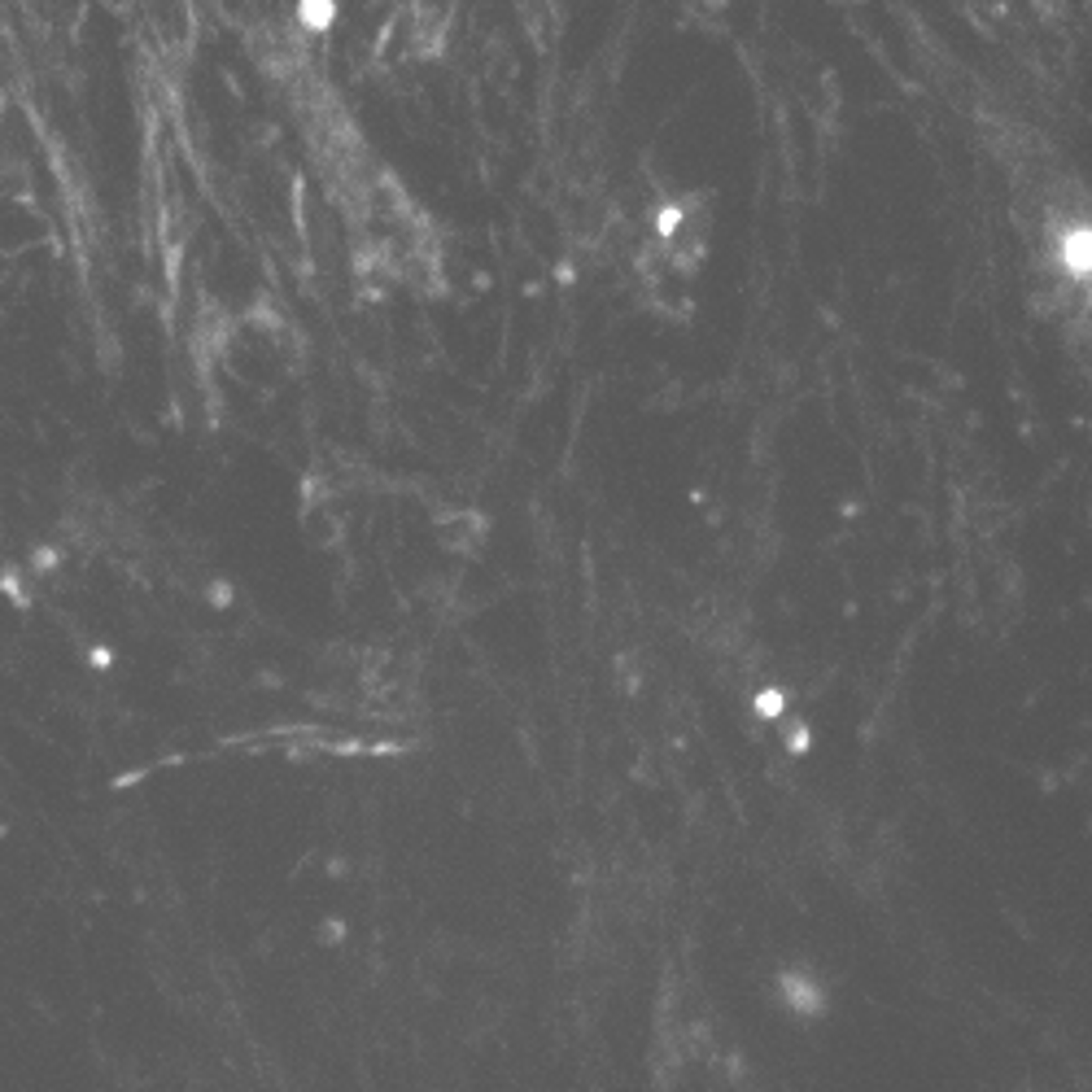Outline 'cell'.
I'll return each instance as SVG.
<instances>
[{
    "label": "cell",
    "mask_w": 1092,
    "mask_h": 1092,
    "mask_svg": "<svg viewBox=\"0 0 1092 1092\" xmlns=\"http://www.w3.org/2000/svg\"><path fill=\"white\" fill-rule=\"evenodd\" d=\"M778 992L786 1000V1010L800 1014V1018H822L826 1014V988L808 974V970H782L778 974Z\"/></svg>",
    "instance_id": "cell-1"
},
{
    "label": "cell",
    "mask_w": 1092,
    "mask_h": 1092,
    "mask_svg": "<svg viewBox=\"0 0 1092 1092\" xmlns=\"http://www.w3.org/2000/svg\"><path fill=\"white\" fill-rule=\"evenodd\" d=\"M0 595H5L13 607H31L27 568H18V564H0Z\"/></svg>",
    "instance_id": "cell-2"
},
{
    "label": "cell",
    "mask_w": 1092,
    "mask_h": 1092,
    "mask_svg": "<svg viewBox=\"0 0 1092 1092\" xmlns=\"http://www.w3.org/2000/svg\"><path fill=\"white\" fill-rule=\"evenodd\" d=\"M57 564H61L57 546H35V551H31V573H39V577H49Z\"/></svg>",
    "instance_id": "cell-3"
},
{
    "label": "cell",
    "mask_w": 1092,
    "mask_h": 1092,
    "mask_svg": "<svg viewBox=\"0 0 1092 1092\" xmlns=\"http://www.w3.org/2000/svg\"><path fill=\"white\" fill-rule=\"evenodd\" d=\"M87 664L109 669V664H114V651H109V647H92V651H87Z\"/></svg>",
    "instance_id": "cell-4"
},
{
    "label": "cell",
    "mask_w": 1092,
    "mask_h": 1092,
    "mask_svg": "<svg viewBox=\"0 0 1092 1092\" xmlns=\"http://www.w3.org/2000/svg\"><path fill=\"white\" fill-rule=\"evenodd\" d=\"M756 708H764V712H778V708H782V695H778V690H769V695H756Z\"/></svg>",
    "instance_id": "cell-5"
},
{
    "label": "cell",
    "mask_w": 1092,
    "mask_h": 1092,
    "mask_svg": "<svg viewBox=\"0 0 1092 1092\" xmlns=\"http://www.w3.org/2000/svg\"><path fill=\"white\" fill-rule=\"evenodd\" d=\"M786 743H791V752H804V743H808V734H804V730H791V738H786Z\"/></svg>",
    "instance_id": "cell-6"
}]
</instances>
